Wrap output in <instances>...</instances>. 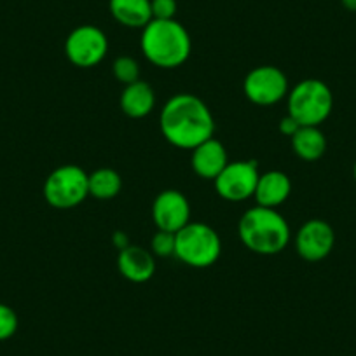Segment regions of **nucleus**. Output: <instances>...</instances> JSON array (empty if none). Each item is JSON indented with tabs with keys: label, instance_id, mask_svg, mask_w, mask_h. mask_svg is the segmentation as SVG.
I'll list each match as a JSON object with an SVG mask.
<instances>
[{
	"label": "nucleus",
	"instance_id": "obj_1",
	"mask_svg": "<svg viewBox=\"0 0 356 356\" xmlns=\"http://www.w3.org/2000/svg\"><path fill=\"white\" fill-rule=\"evenodd\" d=\"M159 128L171 145L193 150L213 138L215 119L200 97L178 93L171 97L161 111Z\"/></svg>",
	"mask_w": 356,
	"mask_h": 356
},
{
	"label": "nucleus",
	"instance_id": "obj_20",
	"mask_svg": "<svg viewBox=\"0 0 356 356\" xmlns=\"http://www.w3.org/2000/svg\"><path fill=\"white\" fill-rule=\"evenodd\" d=\"M18 314L8 304L0 302V341H8L18 332Z\"/></svg>",
	"mask_w": 356,
	"mask_h": 356
},
{
	"label": "nucleus",
	"instance_id": "obj_15",
	"mask_svg": "<svg viewBox=\"0 0 356 356\" xmlns=\"http://www.w3.org/2000/svg\"><path fill=\"white\" fill-rule=\"evenodd\" d=\"M156 107V93L145 81H136L124 86L121 93V111L131 119L147 118Z\"/></svg>",
	"mask_w": 356,
	"mask_h": 356
},
{
	"label": "nucleus",
	"instance_id": "obj_2",
	"mask_svg": "<svg viewBox=\"0 0 356 356\" xmlns=\"http://www.w3.org/2000/svg\"><path fill=\"white\" fill-rule=\"evenodd\" d=\"M142 53L159 68L182 67L193 51V39L186 26L177 19H152L142 29Z\"/></svg>",
	"mask_w": 356,
	"mask_h": 356
},
{
	"label": "nucleus",
	"instance_id": "obj_22",
	"mask_svg": "<svg viewBox=\"0 0 356 356\" xmlns=\"http://www.w3.org/2000/svg\"><path fill=\"white\" fill-rule=\"evenodd\" d=\"M152 19H175L178 4L177 0H150Z\"/></svg>",
	"mask_w": 356,
	"mask_h": 356
},
{
	"label": "nucleus",
	"instance_id": "obj_11",
	"mask_svg": "<svg viewBox=\"0 0 356 356\" xmlns=\"http://www.w3.org/2000/svg\"><path fill=\"white\" fill-rule=\"evenodd\" d=\"M152 218L157 231L177 234L191 222L189 200L177 189L163 191L154 200Z\"/></svg>",
	"mask_w": 356,
	"mask_h": 356
},
{
	"label": "nucleus",
	"instance_id": "obj_13",
	"mask_svg": "<svg viewBox=\"0 0 356 356\" xmlns=\"http://www.w3.org/2000/svg\"><path fill=\"white\" fill-rule=\"evenodd\" d=\"M227 150L217 138H210L193 149L191 166L194 173L204 180H215L220 171L227 166Z\"/></svg>",
	"mask_w": 356,
	"mask_h": 356
},
{
	"label": "nucleus",
	"instance_id": "obj_19",
	"mask_svg": "<svg viewBox=\"0 0 356 356\" xmlns=\"http://www.w3.org/2000/svg\"><path fill=\"white\" fill-rule=\"evenodd\" d=\"M112 72H114V77L124 86L136 82L140 79V65L131 56L115 58L114 65H112Z\"/></svg>",
	"mask_w": 356,
	"mask_h": 356
},
{
	"label": "nucleus",
	"instance_id": "obj_26",
	"mask_svg": "<svg viewBox=\"0 0 356 356\" xmlns=\"http://www.w3.org/2000/svg\"><path fill=\"white\" fill-rule=\"evenodd\" d=\"M353 177H355V182H356V161H355V166H353Z\"/></svg>",
	"mask_w": 356,
	"mask_h": 356
},
{
	"label": "nucleus",
	"instance_id": "obj_18",
	"mask_svg": "<svg viewBox=\"0 0 356 356\" xmlns=\"http://www.w3.org/2000/svg\"><path fill=\"white\" fill-rule=\"evenodd\" d=\"M122 189V178L112 168H100L89 175V196L97 200H112Z\"/></svg>",
	"mask_w": 356,
	"mask_h": 356
},
{
	"label": "nucleus",
	"instance_id": "obj_8",
	"mask_svg": "<svg viewBox=\"0 0 356 356\" xmlns=\"http://www.w3.org/2000/svg\"><path fill=\"white\" fill-rule=\"evenodd\" d=\"M243 93L252 104L271 107L289 97V79L273 65L255 67L243 81Z\"/></svg>",
	"mask_w": 356,
	"mask_h": 356
},
{
	"label": "nucleus",
	"instance_id": "obj_10",
	"mask_svg": "<svg viewBox=\"0 0 356 356\" xmlns=\"http://www.w3.org/2000/svg\"><path fill=\"white\" fill-rule=\"evenodd\" d=\"M335 246L334 227L327 220L311 218L300 225L296 234V250L300 259L307 262H320L327 259Z\"/></svg>",
	"mask_w": 356,
	"mask_h": 356
},
{
	"label": "nucleus",
	"instance_id": "obj_14",
	"mask_svg": "<svg viewBox=\"0 0 356 356\" xmlns=\"http://www.w3.org/2000/svg\"><path fill=\"white\" fill-rule=\"evenodd\" d=\"M290 193H292V182H290L289 175L278 170H271L260 173L253 197L259 207L278 208L280 204L289 200Z\"/></svg>",
	"mask_w": 356,
	"mask_h": 356
},
{
	"label": "nucleus",
	"instance_id": "obj_24",
	"mask_svg": "<svg viewBox=\"0 0 356 356\" xmlns=\"http://www.w3.org/2000/svg\"><path fill=\"white\" fill-rule=\"evenodd\" d=\"M112 241H114L115 248H118V250H122V248H126L128 245H131V243H129V239H128V236H126L124 232H121V231L115 232L114 238H112Z\"/></svg>",
	"mask_w": 356,
	"mask_h": 356
},
{
	"label": "nucleus",
	"instance_id": "obj_4",
	"mask_svg": "<svg viewBox=\"0 0 356 356\" xmlns=\"http://www.w3.org/2000/svg\"><path fill=\"white\" fill-rule=\"evenodd\" d=\"M289 114L300 126H320L330 118L334 95L320 79H304L289 91Z\"/></svg>",
	"mask_w": 356,
	"mask_h": 356
},
{
	"label": "nucleus",
	"instance_id": "obj_3",
	"mask_svg": "<svg viewBox=\"0 0 356 356\" xmlns=\"http://www.w3.org/2000/svg\"><path fill=\"white\" fill-rule=\"evenodd\" d=\"M243 245L259 255L282 253L290 243V225L276 208L253 207L241 215L238 224Z\"/></svg>",
	"mask_w": 356,
	"mask_h": 356
},
{
	"label": "nucleus",
	"instance_id": "obj_6",
	"mask_svg": "<svg viewBox=\"0 0 356 356\" xmlns=\"http://www.w3.org/2000/svg\"><path fill=\"white\" fill-rule=\"evenodd\" d=\"M89 196V175L77 164H63L47 175L44 200L56 210L79 207Z\"/></svg>",
	"mask_w": 356,
	"mask_h": 356
},
{
	"label": "nucleus",
	"instance_id": "obj_7",
	"mask_svg": "<svg viewBox=\"0 0 356 356\" xmlns=\"http://www.w3.org/2000/svg\"><path fill=\"white\" fill-rule=\"evenodd\" d=\"M108 53V39L102 29L95 25H81L68 33L65 40V54L68 61L79 68H93L105 60Z\"/></svg>",
	"mask_w": 356,
	"mask_h": 356
},
{
	"label": "nucleus",
	"instance_id": "obj_5",
	"mask_svg": "<svg viewBox=\"0 0 356 356\" xmlns=\"http://www.w3.org/2000/svg\"><path fill=\"white\" fill-rule=\"evenodd\" d=\"M175 236H177L175 257L186 266L204 269L213 266L220 259V236L210 225L203 222H189Z\"/></svg>",
	"mask_w": 356,
	"mask_h": 356
},
{
	"label": "nucleus",
	"instance_id": "obj_12",
	"mask_svg": "<svg viewBox=\"0 0 356 356\" xmlns=\"http://www.w3.org/2000/svg\"><path fill=\"white\" fill-rule=\"evenodd\" d=\"M118 269L131 283H145L156 273V259L150 250L143 246L128 245L126 248L119 250Z\"/></svg>",
	"mask_w": 356,
	"mask_h": 356
},
{
	"label": "nucleus",
	"instance_id": "obj_25",
	"mask_svg": "<svg viewBox=\"0 0 356 356\" xmlns=\"http://www.w3.org/2000/svg\"><path fill=\"white\" fill-rule=\"evenodd\" d=\"M341 4L344 6V9H348V11L356 13V0H341Z\"/></svg>",
	"mask_w": 356,
	"mask_h": 356
},
{
	"label": "nucleus",
	"instance_id": "obj_23",
	"mask_svg": "<svg viewBox=\"0 0 356 356\" xmlns=\"http://www.w3.org/2000/svg\"><path fill=\"white\" fill-rule=\"evenodd\" d=\"M299 128H300V124L290 114H286L285 118L280 121V133H282V135H285V136H289V138H292V136L296 135L297 129H299Z\"/></svg>",
	"mask_w": 356,
	"mask_h": 356
},
{
	"label": "nucleus",
	"instance_id": "obj_16",
	"mask_svg": "<svg viewBox=\"0 0 356 356\" xmlns=\"http://www.w3.org/2000/svg\"><path fill=\"white\" fill-rule=\"evenodd\" d=\"M111 15L126 29H143L152 22L150 0H108Z\"/></svg>",
	"mask_w": 356,
	"mask_h": 356
},
{
	"label": "nucleus",
	"instance_id": "obj_17",
	"mask_svg": "<svg viewBox=\"0 0 356 356\" xmlns=\"http://www.w3.org/2000/svg\"><path fill=\"white\" fill-rule=\"evenodd\" d=\"M290 140L293 152L302 161H318L327 150V138L320 126H300Z\"/></svg>",
	"mask_w": 356,
	"mask_h": 356
},
{
	"label": "nucleus",
	"instance_id": "obj_21",
	"mask_svg": "<svg viewBox=\"0 0 356 356\" xmlns=\"http://www.w3.org/2000/svg\"><path fill=\"white\" fill-rule=\"evenodd\" d=\"M175 245H177V236L173 232L157 231L150 241V252L157 257H171L175 255Z\"/></svg>",
	"mask_w": 356,
	"mask_h": 356
},
{
	"label": "nucleus",
	"instance_id": "obj_9",
	"mask_svg": "<svg viewBox=\"0 0 356 356\" xmlns=\"http://www.w3.org/2000/svg\"><path fill=\"white\" fill-rule=\"evenodd\" d=\"M260 171L257 161H229L227 166L213 180L215 191L225 201L241 203L253 197Z\"/></svg>",
	"mask_w": 356,
	"mask_h": 356
}]
</instances>
